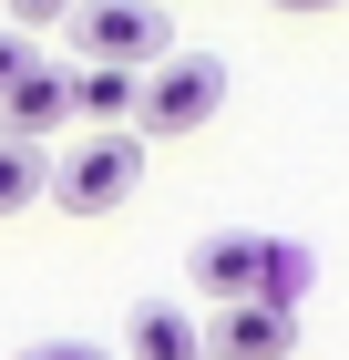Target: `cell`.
Segmentation results:
<instances>
[{
	"instance_id": "cell-12",
	"label": "cell",
	"mask_w": 349,
	"mask_h": 360,
	"mask_svg": "<svg viewBox=\"0 0 349 360\" xmlns=\"http://www.w3.org/2000/svg\"><path fill=\"white\" fill-rule=\"evenodd\" d=\"M11 360H113L103 340H31V350H11Z\"/></svg>"
},
{
	"instance_id": "cell-5",
	"label": "cell",
	"mask_w": 349,
	"mask_h": 360,
	"mask_svg": "<svg viewBox=\"0 0 349 360\" xmlns=\"http://www.w3.org/2000/svg\"><path fill=\"white\" fill-rule=\"evenodd\" d=\"M62 124H72V72H62V62H31L21 83L0 93V134L41 144V134H62Z\"/></svg>"
},
{
	"instance_id": "cell-7",
	"label": "cell",
	"mask_w": 349,
	"mask_h": 360,
	"mask_svg": "<svg viewBox=\"0 0 349 360\" xmlns=\"http://www.w3.org/2000/svg\"><path fill=\"white\" fill-rule=\"evenodd\" d=\"M124 360H206V330H195V309L144 299V309H134V330H124Z\"/></svg>"
},
{
	"instance_id": "cell-1",
	"label": "cell",
	"mask_w": 349,
	"mask_h": 360,
	"mask_svg": "<svg viewBox=\"0 0 349 360\" xmlns=\"http://www.w3.org/2000/svg\"><path fill=\"white\" fill-rule=\"evenodd\" d=\"M72 52L103 72H154V62H175V21H164V0H82Z\"/></svg>"
},
{
	"instance_id": "cell-6",
	"label": "cell",
	"mask_w": 349,
	"mask_h": 360,
	"mask_svg": "<svg viewBox=\"0 0 349 360\" xmlns=\"http://www.w3.org/2000/svg\"><path fill=\"white\" fill-rule=\"evenodd\" d=\"M288 350H298V309H268V299L216 309V340H206V360H288Z\"/></svg>"
},
{
	"instance_id": "cell-4",
	"label": "cell",
	"mask_w": 349,
	"mask_h": 360,
	"mask_svg": "<svg viewBox=\"0 0 349 360\" xmlns=\"http://www.w3.org/2000/svg\"><path fill=\"white\" fill-rule=\"evenodd\" d=\"M195 288H206L216 309H246L257 299V268H268V237H257V226H226V237H195Z\"/></svg>"
},
{
	"instance_id": "cell-13",
	"label": "cell",
	"mask_w": 349,
	"mask_h": 360,
	"mask_svg": "<svg viewBox=\"0 0 349 360\" xmlns=\"http://www.w3.org/2000/svg\"><path fill=\"white\" fill-rule=\"evenodd\" d=\"M31 62H41V52H31V41H21V31H0V93H11V83H21V72H31Z\"/></svg>"
},
{
	"instance_id": "cell-2",
	"label": "cell",
	"mask_w": 349,
	"mask_h": 360,
	"mask_svg": "<svg viewBox=\"0 0 349 360\" xmlns=\"http://www.w3.org/2000/svg\"><path fill=\"white\" fill-rule=\"evenodd\" d=\"M216 103H226V62L216 52H175L144 72V113H134V134H206Z\"/></svg>"
},
{
	"instance_id": "cell-11",
	"label": "cell",
	"mask_w": 349,
	"mask_h": 360,
	"mask_svg": "<svg viewBox=\"0 0 349 360\" xmlns=\"http://www.w3.org/2000/svg\"><path fill=\"white\" fill-rule=\"evenodd\" d=\"M0 11H11V21H21V31H52V21H72L82 0H0Z\"/></svg>"
},
{
	"instance_id": "cell-14",
	"label": "cell",
	"mask_w": 349,
	"mask_h": 360,
	"mask_svg": "<svg viewBox=\"0 0 349 360\" xmlns=\"http://www.w3.org/2000/svg\"><path fill=\"white\" fill-rule=\"evenodd\" d=\"M268 11H339V0H268Z\"/></svg>"
},
{
	"instance_id": "cell-3",
	"label": "cell",
	"mask_w": 349,
	"mask_h": 360,
	"mask_svg": "<svg viewBox=\"0 0 349 360\" xmlns=\"http://www.w3.org/2000/svg\"><path fill=\"white\" fill-rule=\"evenodd\" d=\"M134 186H144V134H82L52 165V195L72 206V217H113Z\"/></svg>"
},
{
	"instance_id": "cell-9",
	"label": "cell",
	"mask_w": 349,
	"mask_h": 360,
	"mask_svg": "<svg viewBox=\"0 0 349 360\" xmlns=\"http://www.w3.org/2000/svg\"><path fill=\"white\" fill-rule=\"evenodd\" d=\"M41 186H52V165H41V144H11V134H0V217H21V206H41Z\"/></svg>"
},
{
	"instance_id": "cell-10",
	"label": "cell",
	"mask_w": 349,
	"mask_h": 360,
	"mask_svg": "<svg viewBox=\"0 0 349 360\" xmlns=\"http://www.w3.org/2000/svg\"><path fill=\"white\" fill-rule=\"evenodd\" d=\"M298 288H308V248L268 237V268H257V299H268V309H298Z\"/></svg>"
},
{
	"instance_id": "cell-8",
	"label": "cell",
	"mask_w": 349,
	"mask_h": 360,
	"mask_svg": "<svg viewBox=\"0 0 349 360\" xmlns=\"http://www.w3.org/2000/svg\"><path fill=\"white\" fill-rule=\"evenodd\" d=\"M72 113L82 124H103V134H124L144 113V72H103V62H72Z\"/></svg>"
}]
</instances>
